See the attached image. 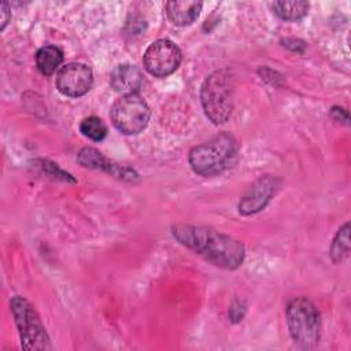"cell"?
<instances>
[{
    "label": "cell",
    "instance_id": "obj_5",
    "mask_svg": "<svg viewBox=\"0 0 351 351\" xmlns=\"http://www.w3.org/2000/svg\"><path fill=\"white\" fill-rule=\"evenodd\" d=\"M10 308L25 350H49L51 343L34 306L23 296H14Z\"/></svg>",
    "mask_w": 351,
    "mask_h": 351
},
{
    "label": "cell",
    "instance_id": "obj_13",
    "mask_svg": "<svg viewBox=\"0 0 351 351\" xmlns=\"http://www.w3.org/2000/svg\"><path fill=\"white\" fill-rule=\"evenodd\" d=\"M63 62V52L55 45H44L36 53V66L44 75L53 74Z\"/></svg>",
    "mask_w": 351,
    "mask_h": 351
},
{
    "label": "cell",
    "instance_id": "obj_15",
    "mask_svg": "<svg viewBox=\"0 0 351 351\" xmlns=\"http://www.w3.org/2000/svg\"><path fill=\"white\" fill-rule=\"evenodd\" d=\"M350 254V223H344L336 233L332 245H330V256L333 262H343Z\"/></svg>",
    "mask_w": 351,
    "mask_h": 351
},
{
    "label": "cell",
    "instance_id": "obj_9",
    "mask_svg": "<svg viewBox=\"0 0 351 351\" xmlns=\"http://www.w3.org/2000/svg\"><path fill=\"white\" fill-rule=\"evenodd\" d=\"M280 186V180L274 176H263L256 180L239 202V211L243 215L256 214L266 207Z\"/></svg>",
    "mask_w": 351,
    "mask_h": 351
},
{
    "label": "cell",
    "instance_id": "obj_6",
    "mask_svg": "<svg viewBox=\"0 0 351 351\" xmlns=\"http://www.w3.org/2000/svg\"><path fill=\"white\" fill-rule=\"evenodd\" d=\"M149 107L138 93L123 95L117 99L110 110L114 126L125 134H137L149 121Z\"/></svg>",
    "mask_w": 351,
    "mask_h": 351
},
{
    "label": "cell",
    "instance_id": "obj_11",
    "mask_svg": "<svg viewBox=\"0 0 351 351\" xmlns=\"http://www.w3.org/2000/svg\"><path fill=\"white\" fill-rule=\"evenodd\" d=\"M110 84L112 89L122 96L137 93L143 85V73L137 66L123 63L112 70L110 75Z\"/></svg>",
    "mask_w": 351,
    "mask_h": 351
},
{
    "label": "cell",
    "instance_id": "obj_17",
    "mask_svg": "<svg viewBox=\"0 0 351 351\" xmlns=\"http://www.w3.org/2000/svg\"><path fill=\"white\" fill-rule=\"evenodd\" d=\"M240 307H241V303L234 304L233 307H230L229 315H230V318H232L233 321H240V319H243V317H244V311H245V307H244V306H243V308H240Z\"/></svg>",
    "mask_w": 351,
    "mask_h": 351
},
{
    "label": "cell",
    "instance_id": "obj_3",
    "mask_svg": "<svg viewBox=\"0 0 351 351\" xmlns=\"http://www.w3.org/2000/svg\"><path fill=\"white\" fill-rule=\"evenodd\" d=\"M233 78L226 70H217L206 77L200 89V100L207 118L225 123L233 111Z\"/></svg>",
    "mask_w": 351,
    "mask_h": 351
},
{
    "label": "cell",
    "instance_id": "obj_14",
    "mask_svg": "<svg viewBox=\"0 0 351 351\" xmlns=\"http://www.w3.org/2000/svg\"><path fill=\"white\" fill-rule=\"evenodd\" d=\"M271 7L280 19L289 22L302 19L308 11V3L306 1H274Z\"/></svg>",
    "mask_w": 351,
    "mask_h": 351
},
{
    "label": "cell",
    "instance_id": "obj_16",
    "mask_svg": "<svg viewBox=\"0 0 351 351\" xmlns=\"http://www.w3.org/2000/svg\"><path fill=\"white\" fill-rule=\"evenodd\" d=\"M80 132L92 141H101L107 136V126L99 117L92 115L81 121Z\"/></svg>",
    "mask_w": 351,
    "mask_h": 351
},
{
    "label": "cell",
    "instance_id": "obj_18",
    "mask_svg": "<svg viewBox=\"0 0 351 351\" xmlns=\"http://www.w3.org/2000/svg\"><path fill=\"white\" fill-rule=\"evenodd\" d=\"M0 11H1V26H0V29L3 30V29L5 27V25L8 23L10 18H11V12H10L8 4H7L5 1H3V3H1V8H0Z\"/></svg>",
    "mask_w": 351,
    "mask_h": 351
},
{
    "label": "cell",
    "instance_id": "obj_8",
    "mask_svg": "<svg viewBox=\"0 0 351 351\" xmlns=\"http://www.w3.org/2000/svg\"><path fill=\"white\" fill-rule=\"evenodd\" d=\"M93 84V73L84 63H69L56 75L58 90L69 97H80L88 93Z\"/></svg>",
    "mask_w": 351,
    "mask_h": 351
},
{
    "label": "cell",
    "instance_id": "obj_2",
    "mask_svg": "<svg viewBox=\"0 0 351 351\" xmlns=\"http://www.w3.org/2000/svg\"><path fill=\"white\" fill-rule=\"evenodd\" d=\"M237 141L230 133H219L210 140L195 145L188 155L192 170L203 177L221 174L234 162Z\"/></svg>",
    "mask_w": 351,
    "mask_h": 351
},
{
    "label": "cell",
    "instance_id": "obj_1",
    "mask_svg": "<svg viewBox=\"0 0 351 351\" xmlns=\"http://www.w3.org/2000/svg\"><path fill=\"white\" fill-rule=\"evenodd\" d=\"M171 233L180 244L218 267L233 270L244 261L243 243L211 228L178 223Z\"/></svg>",
    "mask_w": 351,
    "mask_h": 351
},
{
    "label": "cell",
    "instance_id": "obj_12",
    "mask_svg": "<svg viewBox=\"0 0 351 351\" xmlns=\"http://www.w3.org/2000/svg\"><path fill=\"white\" fill-rule=\"evenodd\" d=\"M200 1H167L166 3V14L169 19L178 26L191 25L200 14L202 10Z\"/></svg>",
    "mask_w": 351,
    "mask_h": 351
},
{
    "label": "cell",
    "instance_id": "obj_10",
    "mask_svg": "<svg viewBox=\"0 0 351 351\" xmlns=\"http://www.w3.org/2000/svg\"><path fill=\"white\" fill-rule=\"evenodd\" d=\"M77 160L84 167L103 170L111 174L112 177H117L123 181H133L134 178H137V173L132 167L114 163L112 160L106 158L100 151L92 147L82 148L77 155Z\"/></svg>",
    "mask_w": 351,
    "mask_h": 351
},
{
    "label": "cell",
    "instance_id": "obj_4",
    "mask_svg": "<svg viewBox=\"0 0 351 351\" xmlns=\"http://www.w3.org/2000/svg\"><path fill=\"white\" fill-rule=\"evenodd\" d=\"M287 324L292 340L304 348L319 340V313L307 298H295L287 306Z\"/></svg>",
    "mask_w": 351,
    "mask_h": 351
},
{
    "label": "cell",
    "instance_id": "obj_7",
    "mask_svg": "<svg viewBox=\"0 0 351 351\" xmlns=\"http://www.w3.org/2000/svg\"><path fill=\"white\" fill-rule=\"evenodd\" d=\"M143 63L145 70L154 77H167L174 73L181 63V51L170 40L154 41L145 51Z\"/></svg>",
    "mask_w": 351,
    "mask_h": 351
}]
</instances>
